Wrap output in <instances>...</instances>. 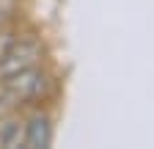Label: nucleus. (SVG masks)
Segmentation results:
<instances>
[{"mask_svg": "<svg viewBox=\"0 0 154 149\" xmlns=\"http://www.w3.org/2000/svg\"><path fill=\"white\" fill-rule=\"evenodd\" d=\"M19 30H22V22H17V25H6V28H0V58H3V52L14 44V39L19 36Z\"/></svg>", "mask_w": 154, "mask_h": 149, "instance_id": "obj_5", "label": "nucleus"}, {"mask_svg": "<svg viewBox=\"0 0 154 149\" xmlns=\"http://www.w3.org/2000/svg\"><path fill=\"white\" fill-rule=\"evenodd\" d=\"M58 74L44 64H38L33 69H25L14 74V78L0 80V119L25 113L33 105H44L58 97Z\"/></svg>", "mask_w": 154, "mask_h": 149, "instance_id": "obj_1", "label": "nucleus"}, {"mask_svg": "<svg viewBox=\"0 0 154 149\" xmlns=\"http://www.w3.org/2000/svg\"><path fill=\"white\" fill-rule=\"evenodd\" d=\"M22 138H25V119H22V113L0 119V146L3 149L22 146Z\"/></svg>", "mask_w": 154, "mask_h": 149, "instance_id": "obj_4", "label": "nucleus"}, {"mask_svg": "<svg viewBox=\"0 0 154 149\" xmlns=\"http://www.w3.org/2000/svg\"><path fill=\"white\" fill-rule=\"evenodd\" d=\"M52 102H44V105H33L28 108L22 119H25V138H22V146L25 149H47L52 146V138H55V116H52Z\"/></svg>", "mask_w": 154, "mask_h": 149, "instance_id": "obj_3", "label": "nucleus"}, {"mask_svg": "<svg viewBox=\"0 0 154 149\" xmlns=\"http://www.w3.org/2000/svg\"><path fill=\"white\" fill-rule=\"evenodd\" d=\"M47 61V42L38 30H19V36L14 39V44L3 52L0 58V80L14 78V74L33 69L38 64Z\"/></svg>", "mask_w": 154, "mask_h": 149, "instance_id": "obj_2", "label": "nucleus"}]
</instances>
